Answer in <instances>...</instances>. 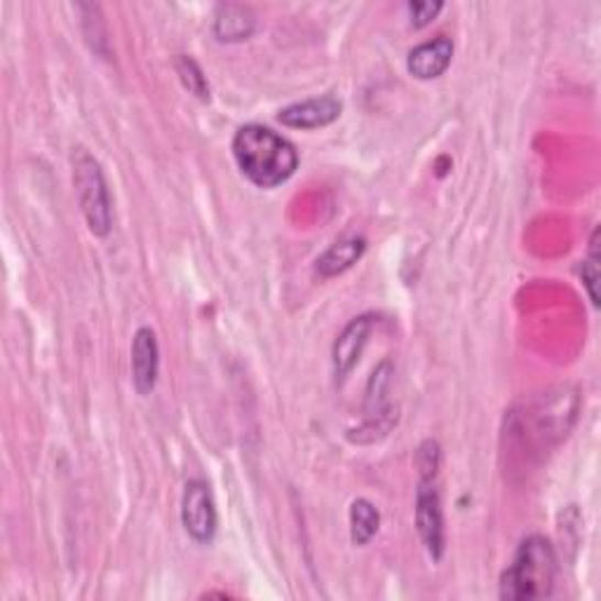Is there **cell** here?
I'll return each mask as SVG.
<instances>
[{"label":"cell","instance_id":"16","mask_svg":"<svg viewBox=\"0 0 601 601\" xmlns=\"http://www.w3.org/2000/svg\"><path fill=\"white\" fill-rule=\"evenodd\" d=\"M441 6L439 0H435V3H430V0H426V3H409L406 6V10H409V17H412V26L414 29H423L428 26L435 17L441 12Z\"/></svg>","mask_w":601,"mask_h":601},{"label":"cell","instance_id":"1","mask_svg":"<svg viewBox=\"0 0 601 601\" xmlns=\"http://www.w3.org/2000/svg\"><path fill=\"white\" fill-rule=\"evenodd\" d=\"M233 155L240 172L259 188L289 182L298 167V153L289 139L263 125H244L233 136Z\"/></svg>","mask_w":601,"mask_h":601},{"label":"cell","instance_id":"3","mask_svg":"<svg viewBox=\"0 0 601 601\" xmlns=\"http://www.w3.org/2000/svg\"><path fill=\"white\" fill-rule=\"evenodd\" d=\"M74 186L90 233L97 238H106L111 233L113 223L111 193L109 186H106L99 161L85 149H78L74 155Z\"/></svg>","mask_w":601,"mask_h":601},{"label":"cell","instance_id":"7","mask_svg":"<svg viewBox=\"0 0 601 601\" xmlns=\"http://www.w3.org/2000/svg\"><path fill=\"white\" fill-rule=\"evenodd\" d=\"M339 116H341V101L336 99L334 95H325V97L287 106V109L280 111L277 120L285 128L317 130V128L331 125V122Z\"/></svg>","mask_w":601,"mask_h":601},{"label":"cell","instance_id":"13","mask_svg":"<svg viewBox=\"0 0 601 601\" xmlns=\"http://www.w3.org/2000/svg\"><path fill=\"white\" fill-rule=\"evenodd\" d=\"M174 66H176V74H179V80L186 90L193 97H198L200 101H209V83H207V76H205V70L200 68V64L193 57L179 55L174 59Z\"/></svg>","mask_w":601,"mask_h":601},{"label":"cell","instance_id":"14","mask_svg":"<svg viewBox=\"0 0 601 601\" xmlns=\"http://www.w3.org/2000/svg\"><path fill=\"white\" fill-rule=\"evenodd\" d=\"M580 277L582 285L588 289L592 306H599V228H594V233L590 238V256L582 261Z\"/></svg>","mask_w":601,"mask_h":601},{"label":"cell","instance_id":"15","mask_svg":"<svg viewBox=\"0 0 601 601\" xmlns=\"http://www.w3.org/2000/svg\"><path fill=\"white\" fill-rule=\"evenodd\" d=\"M441 461V451L435 439H426L416 451V466L420 472V480H435V474L439 470Z\"/></svg>","mask_w":601,"mask_h":601},{"label":"cell","instance_id":"12","mask_svg":"<svg viewBox=\"0 0 601 601\" xmlns=\"http://www.w3.org/2000/svg\"><path fill=\"white\" fill-rule=\"evenodd\" d=\"M381 526V515L374 507V503H369L367 499L352 501L350 505V540L358 547L369 545L379 534Z\"/></svg>","mask_w":601,"mask_h":601},{"label":"cell","instance_id":"6","mask_svg":"<svg viewBox=\"0 0 601 601\" xmlns=\"http://www.w3.org/2000/svg\"><path fill=\"white\" fill-rule=\"evenodd\" d=\"M161 371V346L151 327H139L132 339V383L134 391L146 397L153 393Z\"/></svg>","mask_w":601,"mask_h":601},{"label":"cell","instance_id":"8","mask_svg":"<svg viewBox=\"0 0 601 601\" xmlns=\"http://www.w3.org/2000/svg\"><path fill=\"white\" fill-rule=\"evenodd\" d=\"M371 329H374V317L371 315H360L352 320L343 331L339 339H336L334 343V369H336V376L339 379H346L352 369H356L362 350L369 341V334Z\"/></svg>","mask_w":601,"mask_h":601},{"label":"cell","instance_id":"2","mask_svg":"<svg viewBox=\"0 0 601 601\" xmlns=\"http://www.w3.org/2000/svg\"><path fill=\"white\" fill-rule=\"evenodd\" d=\"M555 580L557 555L553 543L543 536H528L501 576V599H545L553 594Z\"/></svg>","mask_w":601,"mask_h":601},{"label":"cell","instance_id":"9","mask_svg":"<svg viewBox=\"0 0 601 601\" xmlns=\"http://www.w3.org/2000/svg\"><path fill=\"white\" fill-rule=\"evenodd\" d=\"M454 57V43L445 35H439L435 41L420 43L409 52V59H406V68L409 74L418 80H433L439 78L449 68Z\"/></svg>","mask_w":601,"mask_h":601},{"label":"cell","instance_id":"10","mask_svg":"<svg viewBox=\"0 0 601 601\" xmlns=\"http://www.w3.org/2000/svg\"><path fill=\"white\" fill-rule=\"evenodd\" d=\"M256 29V20L250 8L226 3L217 8L215 17V35L221 43H240L247 41Z\"/></svg>","mask_w":601,"mask_h":601},{"label":"cell","instance_id":"5","mask_svg":"<svg viewBox=\"0 0 601 601\" xmlns=\"http://www.w3.org/2000/svg\"><path fill=\"white\" fill-rule=\"evenodd\" d=\"M416 528L433 561L445 557V512H441L439 491L433 480H420L416 491Z\"/></svg>","mask_w":601,"mask_h":601},{"label":"cell","instance_id":"11","mask_svg":"<svg viewBox=\"0 0 601 601\" xmlns=\"http://www.w3.org/2000/svg\"><path fill=\"white\" fill-rule=\"evenodd\" d=\"M364 250H367V240L358 238V236L334 242L329 250L320 259H317L315 271L320 273V277L341 275L348 269L356 266V263L362 259Z\"/></svg>","mask_w":601,"mask_h":601},{"label":"cell","instance_id":"4","mask_svg":"<svg viewBox=\"0 0 601 601\" xmlns=\"http://www.w3.org/2000/svg\"><path fill=\"white\" fill-rule=\"evenodd\" d=\"M182 522H184L186 534L196 543L209 545L211 540H215L219 515H217L215 499H211V491L205 482L200 480L186 482L184 496H182Z\"/></svg>","mask_w":601,"mask_h":601}]
</instances>
